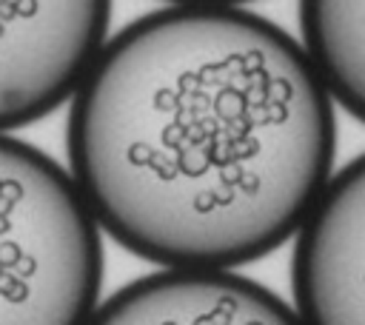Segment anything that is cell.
I'll return each instance as SVG.
<instances>
[{"label": "cell", "instance_id": "1", "mask_svg": "<svg viewBox=\"0 0 365 325\" xmlns=\"http://www.w3.org/2000/svg\"><path fill=\"white\" fill-rule=\"evenodd\" d=\"M66 148L117 245L163 271H231L297 237L334 177L336 117L274 20L177 3L108 37L68 103Z\"/></svg>", "mask_w": 365, "mask_h": 325}, {"label": "cell", "instance_id": "2", "mask_svg": "<svg viewBox=\"0 0 365 325\" xmlns=\"http://www.w3.org/2000/svg\"><path fill=\"white\" fill-rule=\"evenodd\" d=\"M103 262L100 228L71 174L0 137V325H88Z\"/></svg>", "mask_w": 365, "mask_h": 325}, {"label": "cell", "instance_id": "3", "mask_svg": "<svg viewBox=\"0 0 365 325\" xmlns=\"http://www.w3.org/2000/svg\"><path fill=\"white\" fill-rule=\"evenodd\" d=\"M108 26V3H0V137L74 100Z\"/></svg>", "mask_w": 365, "mask_h": 325}, {"label": "cell", "instance_id": "4", "mask_svg": "<svg viewBox=\"0 0 365 325\" xmlns=\"http://www.w3.org/2000/svg\"><path fill=\"white\" fill-rule=\"evenodd\" d=\"M291 291L302 325H365V151L334 171L297 231Z\"/></svg>", "mask_w": 365, "mask_h": 325}, {"label": "cell", "instance_id": "5", "mask_svg": "<svg viewBox=\"0 0 365 325\" xmlns=\"http://www.w3.org/2000/svg\"><path fill=\"white\" fill-rule=\"evenodd\" d=\"M88 325H302L271 288L237 271H154L117 288Z\"/></svg>", "mask_w": 365, "mask_h": 325}, {"label": "cell", "instance_id": "6", "mask_svg": "<svg viewBox=\"0 0 365 325\" xmlns=\"http://www.w3.org/2000/svg\"><path fill=\"white\" fill-rule=\"evenodd\" d=\"M299 34L328 97L365 123V3H302Z\"/></svg>", "mask_w": 365, "mask_h": 325}]
</instances>
